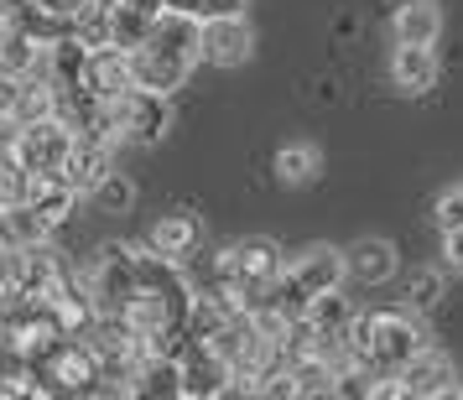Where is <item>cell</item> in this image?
Masks as SVG:
<instances>
[{
  "label": "cell",
  "instance_id": "obj_32",
  "mask_svg": "<svg viewBox=\"0 0 463 400\" xmlns=\"http://www.w3.org/2000/svg\"><path fill=\"white\" fill-rule=\"evenodd\" d=\"M458 395H463V385H458Z\"/></svg>",
  "mask_w": 463,
  "mask_h": 400
},
{
  "label": "cell",
  "instance_id": "obj_16",
  "mask_svg": "<svg viewBox=\"0 0 463 400\" xmlns=\"http://www.w3.org/2000/svg\"><path fill=\"white\" fill-rule=\"evenodd\" d=\"M287 271L307 286V292H334L338 281L349 275V265H344V250H328V245H313L307 255H297Z\"/></svg>",
  "mask_w": 463,
  "mask_h": 400
},
{
  "label": "cell",
  "instance_id": "obj_26",
  "mask_svg": "<svg viewBox=\"0 0 463 400\" xmlns=\"http://www.w3.org/2000/svg\"><path fill=\"white\" fill-rule=\"evenodd\" d=\"M94 203H99L105 213H126L130 203H136V188H130V182L120 177V172H109L105 182L94 188Z\"/></svg>",
  "mask_w": 463,
  "mask_h": 400
},
{
  "label": "cell",
  "instance_id": "obj_10",
  "mask_svg": "<svg viewBox=\"0 0 463 400\" xmlns=\"http://www.w3.org/2000/svg\"><path fill=\"white\" fill-rule=\"evenodd\" d=\"M391 84L401 94H427L438 84V52L427 42H396V52H391Z\"/></svg>",
  "mask_w": 463,
  "mask_h": 400
},
{
  "label": "cell",
  "instance_id": "obj_17",
  "mask_svg": "<svg viewBox=\"0 0 463 400\" xmlns=\"http://www.w3.org/2000/svg\"><path fill=\"white\" fill-rule=\"evenodd\" d=\"M32 203L43 209V219L52 224V229H63L73 203H79V188L68 182L63 172H37V177H32Z\"/></svg>",
  "mask_w": 463,
  "mask_h": 400
},
{
  "label": "cell",
  "instance_id": "obj_2",
  "mask_svg": "<svg viewBox=\"0 0 463 400\" xmlns=\"http://www.w3.org/2000/svg\"><path fill=\"white\" fill-rule=\"evenodd\" d=\"M427 349V333L411 307H396V312H375L370 317V364L385 369V375H401L411 358Z\"/></svg>",
  "mask_w": 463,
  "mask_h": 400
},
{
  "label": "cell",
  "instance_id": "obj_4",
  "mask_svg": "<svg viewBox=\"0 0 463 400\" xmlns=\"http://www.w3.org/2000/svg\"><path fill=\"white\" fill-rule=\"evenodd\" d=\"M172 94H156V88H126L120 99H109V109H115V120H120V135L126 141H136V146H151V141H162L172 126Z\"/></svg>",
  "mask_w": 463,
  "mask_h": 400
},
{
  "label": "cell",
  "instance_id": "obj_28",
  "mask_svg": "<svg viewBox=\"0 0 463 400\" xmlns=\"http://www.w3.org/2000/svg\"><path fill=\"white\" fill-rule=\"evenodd\" d=\"M442 265L463 275V229H442Z\"/></svg>",
  "mask_w": 463,
  "mask_h": 400
},
{
  "label": "cell",
  "instance_id": "obj_5",
  "mask_svg": "<svg viewBox=\"0 0 463 400\" xmlns=\"http://www.w3.org/2000/svg\"><path fill=\"white\" fill-rule=\"evenodd\" d=\"M79 146V130L58 120V115H47V120H32L22 126V146H16V162L26 172H63L68 156Z\"/></svg>",
  "mask_w": 463,
  "mask_h": 400
},
{
  "label": "cell",
  "instance_id": "obj_23",
  "mask_svg": "<svg viewBox=\"0 0 463 400\" xmlns=\"http://www.w3.org/2000/svg\"><path fill=\"white\" fill-rule=\"evenodd\" d=\"M313 172H317V151L313 146H281L276 151V177H281L287 188L313 182Z\"/></svg>",
  "mask_w": 463,
  "mask_h": 400
},
{
  "label": "cell",
  "instance_id": "obj_11",
  "mask_svg": "<svg viewBox=\"0 0 463 400\" xmlns=\"http://www.w3.org/2000/svg\"><path fill=\"white\" fill-rule=\"evenodd\" d=\"M396 379H401V395H453V364L438 349H421Z\"/></svg>",
  "mask_w": 463,
  "mask_h": 400
},
{
  "label": "cell",
  "instance_id": "obj_14",
  "mask_svg": "<svg viewBox=\"0 0 463 400\" xmlns=\"http://www.w3.org/2000/svg\"><path fill=\"white\" fill-rule=\"evenodd\" d=\"M344 265H349V281L359 286H380L396 275V245L391 239H359L344 250Z\"/></svg>",
  "mask_w": 463,
  "mask_h": 400
},
{
  "label": "cell",
  "instance_id": "obj_15",
  "mask_svg": "<svg viewBox=\"0 0 463 400\" xmlns=\"http://www.w3.org/2000/svg\"><path fill=\"white\" fill-rule=\"evenodd\" d=\"M43 239H52V224L43 219V209L32 198L0 209V245L5 250H26V245H43Z\"/></svg>",
  "mask_w": 463,
  "mask_h": 400
},
{
  "label": "cell",
  "instance_id": "obj_9",
  "mask_svg": "<svg viewBox=\"0 0 463 400\" xmlns=\"http://www.w3.org/2000/svg\"><path fill=\"white\" fill-rule=\"evenodd\" d=\"M250 26H245V16H213V22H203V58L219 68H240L245 58H250Z\"/></svg>",
  "mask_w": 463,
  "mask_h": 400
},
{
  "label": "cell",
  "instance_id": "obj_6",
  "mask_svg": "<svg viewBox=\"0 0 463 400\" xmlns=\"http://www.w3.org/2000/svg\"><path fill=\"white\" fill-rule=\"evenodd\" d=\"M234 364L213 343H193L183 354V395L188 400H213V395H230L234 390Z\"/></svg>",
  "mask_w": 463,
  "mask_h": 400
},
{
  "label": "cell",
  "instance_id": "obj_27",
  "mask_svg": "<svg viewBox=\"0 0 463 400\" xmlns=\"http://www.w3.org/2000/svg\"><path fill=\"white\" fill-rule=\"evenodd\" d=\"M438 229H463V188L438 198Z\"/></svg>",
  "mask_w": 463,
  "mask_h": 400
},
{
  "label": "cell",
  "instance_id": "obj_7",
  "mask_svg": "<svg viewBox=\"0 0 463 400\" xmlns=\"http://www.w3.org/2000/svg\"><path fill=\"white\" fill-rule=\"evenodd\" d=\"M130 68H136V84L141 88H156V94H172V88L188 84V73L198 68V58L177 52V47H162V42H146L130 52Z\"/></svg>",
  "mask_w": 463,
  "mask_h": 400
},
{
  "label": "cell",
  "instance_id": "obj_1",
  "mask_svg": "<svg viewBox=\"0 0 463 400\" xmlns=\"http://www.w3.org/2000/svg\"><path fill=\"white\" fill-rule=\"evenodd\" d=\"M281 271H287V260L271 239H234L230 250H219V260H213V286H224L245 307H255Z\"/></svg>",
  "mask_w": 463,
  "mask_h": 400
},
{
  "label": "cell",
  "instance_id": "obj_25",
  "mask_svg": "<svg viewBox=\"0 0 463 400\" xmlns=\"http://www.w3.org/2000/svg\"><path fill=\"white\" fill-rule=\"evenodd\" d=\"M438 302H442V275L438 271H417L406 281V307H411V312H432Z\"/></svg>",
  "mask_w": 463,
  "mask_h": 400
},
{
  "label": "cell",
  "instance_id": "obj_21",
  "mask_svg": "<svg viewBox=\"0 0 463 400\" xmlns=\"http://www.w3.org/2000/svg\"><path fill=\"white\" fill-rule=\"evenodd\" d=\"M151 32H156V16L136 11V5H126V0H115V5H109V42H115V47L136 52V47L151 42Z\"/></svg>",
  "mask_w": 463,
  "mask_h": 400
},
{
  "label": "cell",
  "instance_id": "obj_30",
  "mask_svg": "<svg viewBox=\"0 0 463 400\" xmlns=\"http://www.w3.org/2000/svg\"><path fill=\"white\" fill-rule=\"evenodd\" d=\"M22 84H26V79H16V73H0V120H11V115H16Z\"/></svg>",
  "mask_w": 463,
  "mask_h": 400
},
{
  "label": "cell",
  "instance_id": "obj_18",
  "mask_svg": "<svg viewBox=\"0 0 463 400\" xmlns=\"http://www.w3.org/2000/svg\"><path fill=\"white\" fill-rule=\"evenodd\" d=\"M136 395H146V400L183 395V358L177 354H156V349H151V354L136 364Z\"/></svg>",
  "mask_w": 463,
  "mask_h": 400
},
{
  "label": "cell",
  "instance_id": "obj_19",
  "mask_svg": "<svg viewBox=\"0 0 463 400\" xmlns=\"http://www.w3.org/2000/svg\"><path fill=\"white\" fill-rule=\"evenodd\" d=\"M391 32H396V42H427V47H432V42H438V32H442L438 0H401Z\"/></svg>",
  "mask_w": 463,
  "mask_h": 400
},
{
  "label": "cell",
  "instance_id": "obj_29",
  "mask_svg": "<svg viewBox=\"0 0 463 400\" xmlns=\"http://www.w3.org/2000/svg\"><path fill=\"white\" fill-rule=\"evenodd\" d=\"M16 146H22V120H0V167L16 162Z\"/></svg>",
  "mask_w": 463,
  "mask_h": 400
},
{
  "label": "cell",
  "instance_id": "obj_12",
  "mask_svg": "<svg viewBox=\"0 0 463 400\" xmlns=\"http://www.w3.org/2000/svg\"><path fill=\"white\" fill-rule=\"evenodd\" d=\"M37 63H43V42H37L16 16H5V11H0V73L32 79Z\"/></svg>",
  "mask_w": 463,
  "mask_h": 400
},
{
  "label": "cell",
  "instance_id": "obj_24",
  "mask_svg": "<svg viewBox=\"0 0 463 400\" xmlns=\"http://www.w3.org/2000/svg\"><path fill=\"white\" fill-rule=\"evenodd\" d=\"M167 11L193 16V22H213V16H245V0H167Z\"/></svg>",
  "mask_w": 463,
  "mask_h": 400
},
{
  "label": "cell",
  "instance_id": "obj_13",
  "mask_svg": "<svg viewBox=\"0 0 463 400\" xmlns=\"http://www.w3.org/2000/svg\"><path fill=\"white\" fill-rule=\"evenodd\" d=\"M109 172H115V146H109V141H89V135H79V146H73V156H68V167H63L68 182H73L79 192H94Z\"/></svg>",
  "mask_w": 463,
  "mask_h": 400
},
{
  "label": "cell",
  "instance_id": "obj_8",
  "mask_svg": "<svg viewBox=\"0 0 463 400\" xmlns=\"http://www.w3.org/2000/svg\"><path fill=\"white\" fill-rule=\"evenodd\" d=\"M84 84L99 94V99H120L126 88H136V68H130L126 47H89V63H84Z\"/></svg>",
  "mask_w": 463,
  "mask_h": 400
},
{
  "label": "cell",
  "instance_id": "obj_20",
  "mask_svg": "<svg viewBox=\"0 0 463 400\" xmlns=\"http://www.w3.org/2000/svg\"><path fill=\"white\" fill-rule=\"evenodd\" d=\"M198 239H203V229H198V219H188V213H167V219H162V224H151V234H146L151 250L172 255V260H188Z\"/></svg>",
  "mask_w": 463,
  "mask_h": 400
},
{
  "label": "cell",
  "instance_id": "obj_22",
  "mask_svg": "<svg viewBox=\"0 0 463 400\" xmlns=\"http://www.w3.org/2000/svg\"><path fill=\"white\" fill-rule=\"evenodd\" d=\"M47 115H58V88L47 84V79H26V84H22V99H16V115H11V120L32 126V120H47Z\"/></svg>",
  "mask_w": 463,
  "mask_h": 400
},
{
  "label": "cell",
  "instance_id": "obj_3",
  "mask_svg": "<svg viewBox=\"0 0 463 400\" xmlns=\"http://www.w3.org/2000/svg\"><path fill=\"white\" fill-rule=\"evenodd\" d=\"M89 292L99 312H126L130 296L141 292V250L130 245H105L94 255V271H89Z\"/></svg>",
  "mask_w": 463,
  "mask_h": 400
},
{
  "label": "cell",
  "instance_id": "obj_31",
  "mask_svg": "<svg viewBox=\"0 0 463 400\" xmlns=\"http://www.w3.org/2000/svg\"><path fill=\"white\" fill-rule=\"evenodd\" d=\"M126 5H136V11H146V16H162V11H167V0H126Z\"/></svg>",
  "mask_w": 463,
  "mask_h": 400
}]
</instances>
